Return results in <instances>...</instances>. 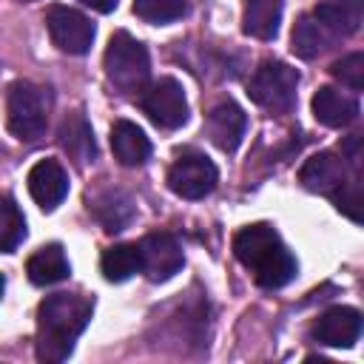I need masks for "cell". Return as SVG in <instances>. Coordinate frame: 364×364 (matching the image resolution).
Wrapping results in <instances>:
<instances>
[{
    "label": "cell",
    "mask_w": 364,
    "mask_h": 364,
    "mask_svg": "<svg viewBox=\"0 0 364 364\" xmlns=\"http://www.w3.org/2000/svg\"><path fill=\"white\" fill-rule=\"evenodd\" d=\"M139 259H142V273L151 282H168L173 273H179L185 256L182 245L171 233H148L139 245Z\"/></svg>",
    "instance_id": "9c48e42d"
},
{
    "label": "cell",
    "mask_w": 364,
    "mask_h": 364,
    "mask_svg": "<svg viewBox=\"0 0 364 364\" xmlns=\"http://www.w3.org/2000/svg\"><path fill=\"white\" fill-rule=\"evenodd\" d=\"M51 43L65 54H85L94 43V23L68 6H51L46 14Z\"/></svg>",
    "instance_id": "ba28073f"
},
{
    "label": "cell",
    "mask_w": 364,
    "mask_h": 364,
    "mask_svg": "<svg viewBox=\"0 0 364 364\" xmlns=\"http://www.w3.org/2000/svg\"><path fill=\"white\" fill-rule=\"evenodd\" d=\"M330 74H333L341 85H347V88H353V91H361V88H364V54H361V51H353V54L336 60V63L330 65Z\"/></svg>",
    "instance_id": "d4e9b609"
},
{
    "label": "cell",
    "mask_w": 364,
    "mask_h": 364,
    "mask_svg": "<svg viewBox=\"0 0 364 364\" xmlns=\"http://www.w3.org/2000/svg\"><path fill=\"white\" fill-rule=\"evenodd\" d=\"M313 114L327 128H344L358 117V100L333 85H321L313 94Z\"/></svg>",
    "instance_id": "5bb4252c"
},
{
    "label": "cell",
    "mask_w": 364,
    "mask_h": 364,
    "mask_svg": "<svg viewBox=\"0 0 364 364\" xmlns=\"http://www.w3.org/2000/svg\"><path fill=\"white\" fill-rule=\"evenodd\" d=\"M6 119H9V131L20 142H37L46 134V122H48L46 88H40L28 80L11 82L9 97H6Z\"/></svg>",
    "instance_id": "3957f363"
},
{
    "label": "cell",
    "mask_w": 364,
    "mask_h": 364,
    "mask_svg": "<svg viewBox=\"0 0 364 364\" xmlns=\"http://www.w3.org/2000/svg\"><path fill=\"white\" fill-rule=\"evenodd\" d=\"M28 193L43 210H54L68 193V173L57 159H40L28 171Z\"/></svg>",
    "instance_id": "7c38bea8"
},
{
    "label": "cell",
    "mask_w": 364,
    "mask_h": 364,
    "mask_svg": "<svg viewBox=\"0 0 364 364\" xmlns=\"http://www.w3.org/2000/svg\"><path fill=\"white\" fill-rule=\"evenodd\" d=\"M91 210H94V216L100 219V225L108 233L125 230L131 225V219H134V202L122 191H102L100 196H94Z\"/></svg>",
    "instance_id": "d6986e66"
},
{
    "label": "cell",
    "mask_w": 364,
    "mask_h": 364,
    "mask_svg": "<svg viewBox=\"0 0 364 364\" xmlns=\"http://www.w3.org/2000/svg\"><path fill=\"white\" fill-rule=\"evenodd\" d=\"M139 105L148 114V119L159 128L173 131L188 122V100L182 85L173 77H162L154 85H148L139 97Z\"/></svg>",
    "instance_id": "52a82bcc"
},
{
    "label": "cell",
    "mask_w": 364,
    "mask_h": 364,
    "mask_svg": "<svg viewBox=\"0 0 364 364\" xmlns=\"http://www.w3.org/2000/svg\"><path fill=\"white\" fill-rule=\"evenodd\" d=\"M341 151L350 156V162H353V165H358V162H361V139H358V136H350V139L344 142V148H341Z\"/></svg>",
    "instance_id": "4316f807"
},
{
    "label": "cell",
    "mask_w": 364,
    "mask_h": 364,
    "mask_svg": "<svg viewBox=\"0 0 364 364\" xmlns=\"http://www.w3.org/2000/svg\"><path fill=\"white\" fill-rule=\"evenodd\" d=\"M299 179H301V185H304L307 191H313V193H327V196H330V193H336V191L347 182V173H344V162H341L336 154L321 151V154L310 156V159L301 165Z\"/></svg>",
    "instance_id": "4fadbf2b"
},
{
    "label": "cell",
    "mask_w": 364,
    "mask_h": 364,
    "mask_svg": "<svg viewBox=\"0 0 364 364\" xmlns=\"http://www.w3.org/2000/svg\"><path fill=\"white\" fill-rule=\"evenodd\" d=\"M185 11H188V0H134V14L154 26L173 23L185 17Z\"/></svg>",
    "instance_id": "cb8c5ba5"
},
{
    "label": "cell",
    "mask_w": 364,
    "mask_h": 364,
    "mask_svg": "<svg viewBox=\"0 0 364 364\" xmlns=\"http://www.w3.org/2000/svg\"><path fill=\"white\" fill-rule=\"evenodd\" d=\"M80 3H85V6H88V9H94V11L108 14V11H114V9H117V3H119V0H80Z\"/></svg>",
    "instance_id": "83f0119b"
},
{
    "label": "cell",
    "mask_w": 364,
    "mask_h": 364,
    "mask_svg": "<svg viewBox=\"0 0 364 364\" xmlns=\"http://www.w3.org/2000/svg\"><path fill=\"white\" fill-rule=\"evenodd\" d=\"M3 287H6V279L0 276V296H3Z\"/></svg>",
    "instance_id": "f1b7e54d"
},
{
    "label": "cell",
    "mask_w": 364,
    "mask_h": 364,
    "mask_svg": "<svg viewBox=\"0 0 364 364\" xmlns=\"http://www.w3.org/2000/svg\"><path fill=\"white\" fill-rule=\"evenodd\" d=\"M23 3H31V0H23Z\"/></svg>",
    "instance_id": "f546056e"
},
{
    "label": "cell",
    "mask_w": 364,
    "mask_h": 364,
    "mask_svg": "<svg viewBox=\"0 0 364 364\" xmlns=\"http://www.w3.org/2000/svg\"><path fill=\"white\" fill-rule=\"evenodd\" d=\"M296 88H299V71L282 60H264L247 82L250 100L273 114L287 111L296 102Z\"/></svg>",
    "instance_id": "5b68a950"
},
{
    "label": "cell",
    "mask_w": 364,
    "mask_h": 364,
    "mask_svg": "<svg viewBox=\"0 0 364 364\" xmlns=\"http://www.w3.org/2000/svg\"><path fill=\"white\" fill-rule=\"evenodd\" d=\"M105 77L108 82L117 88V91H139L148 80V71H151V60H148V51L145 46L131 37L128 31H117L111 40H108V48H105Z\"/></svg>",
    "instance_id": "277c9868"
},
{
    "label": "cell",
    "mask_w": 364,
    "mask_h": 364,
    "mask_svg": "<svg viewBox=\"0 0 364 364\" xmlns=\"http://www.w3.org/2000/svg\"><path fill=\"white\" fill-rule=\"evenodd\" d=\"M219 171L199 151H182L168 168V188L182 199H202L216 188Z\"/></svg>",
    "instance_id": "8992f818"
},
{
    "label": "cell",
    "mask_w": 364,
    "mask_h": 364,
    "mask_svg": "<svg viewBox=\"0 0 364 364\" xmlns=\"http://www.w3.org/2000/svg\"><path fill=\"white\" fill-rule=\"evenodd\" d=\"M333 196V202H336V208L338 210H344L350 219H361V213H358V205H361V193H358V182H344L336 193H330Z\"/></svg>",
    "instance_id": "484cf974"
},
{
    "label": "cell",
    "mask_w": 364,
    "mask_h": 364,
    "mask_svg": "<svg viewBox=\"0 0 364 364\" xmlns=\"http://www.w3.org/2000/svg\"><path fill=\"white\" fill-rule=\"evenodd\" d=\"M26 239V219L11 196H0V253H11Z\"/></svg>",
    "instance_id": "603a6c76"
},
{
    "label": "cell",
    "mask_w": 364,
    "mask_h": 364,
    "mask_svg": "<svg viewBox=\"0 0 364 364\" xmlns=\"http://www.w3.org/2000/svg\"><path fill=\"white\" fill-rule=\"evenodd\" d=\"M245 128H247V117H245V111H242L236 102H230V100L213 105L210 114H208V119H205V134H208L210 142H213L219 151H225V154H230V151L239 148V142H242V136H245Z\"/></svg>",
    "instance_id": "8fae6325"
},
{
    "label": "cell",
    "mask_w": 364,
    "mask_h": 364,
    "mask_svg": "<svg viewBox=\"0 0 364 364\" xmlns=\"http://www.w3.org/2000/svg\"><path fill=\"white\" fill-rule=\"evenodd\" d=\"M26 273L34 284H57V282L68 279L71 267H68L65 250L60 245H46L26 262Z\"/></svg>",
    "instance_id": "ffe728a7"
},
{
    "label": "cell",
    "mask_w": 364,
    "mask_h": 364,
    "mask_svg": "<svg viewBox=\"0 0 364 364\" xmlns=\"http://www.w3.org/2000/svg\"><path fill=\"white\" fill-rule=\"evenodd\" d=\"M236 259L262 287H284L296 276V259L270 225H247L233 236Z\"/></svg>",
    "instance_id": "7a4b0ae2"
},
{
    "label": "cell",
    "mask_w": 364,
    "mask_h": 364,
    "mask_svg": "<svg viewBox=\"0 0 364 364\" xmlns=\"http://www.w3.org/2000/svg\"><path fill=\"white\" fill-rule=\"evenodd\" d=\"M91 313L94 301L80 293H54L43 299L37 310V358L51 364L68 358Z\"/></svg>",
    "instance_id": "6da1fadb"
},
{
    "label": "cell",
    "mask_w": 364,
    "mask_h": 364,
    "mask_svg": "<svg viewBox=\"0 0 364 364\" xmlns=\"http://www.w3.org/2000/svg\"><path fill=\"white\" fill-rule=\"evenodd\" d=\"M361 336V313L355 307H330L313 324V338L327 347H353Z\"/></svg>",
    "instance_id": "30bf717a"
},
{
    "label": "cell",
    "mask_w": 364,
    "mask_h": 364,
    "mask_svg": "<svg viewBox=\"0 0 364 364\" xmlns=\"http://www.w3.org/2000/svg\"><path fill=\"white\" fill-rule=\"evenodd\" d=\"M111 151L122 165L136 168L151 156V142L139 125H134L128 119H117L111 128Z\"/></svg>",
    "instance_id": "2e32d148"
},
{
    "label": "cell",
    "mask_w": 364,
    "mask_h": 364,
    "mask_svg": "<svg viewBox=\"0 0 364 364\" xmlns=\"http://www.w3.org/2000/svg\"><path fill=\"white\" fill-rule=\"evenodd\" d=\"M333 40H338V37H336L316 14L299 17V23H296V28H293V51H296L299 57H304V60H313V57L324 54V51L333 46Z\"/></svg>",
    "instance_id": "ac0fdd59"
},
{
    "label": "cell",
    "mask_w": 364,
    "mask_h": 364,
    "mask_svg": "<svg viewBox=\"0 0 364 364\" xmlns=\"http://www.w3.org/2000/svg\"><path fill=\"white\" fill-rule=\"evenodd\" d=\"M282 23V0H245L242 28L256 40H273Z\"/></svg>",
    "instance_id": "e0dca14e"
},
{
    "label": "cell",
    "mask_w": 364,
    "mask_h": 364,
    "mask_svg": "<svg viewBox=\"0 0 364 364\" xmlns=\"http://www.w3.org/2000/svg\"><path fill=\"white\" fill-rule=\"evenodd\" d=\"M313 14L336 34V37H347L358 28L361 23V3L358 0H324L313 9Z\"/></svg>",
    "instance_id": "44dd1931"
},
{
    "label": "cell",
    "mask_w": 364,
    "mask_h": 364,
    "mask_svg": "<svg viewBox=\"0 0 364 364\" xmlns=\"http://www.w3.org/2000/svg\"><path fill=\"white\" fill-rule=\"evenodd\" d=\"M100 267H102V276L108 282H125V279H131L134 273L142 270L139 247L136 245H111V247L102 250Z\"/></svg>",
    "instance_id": "7402d4cb"
},
{
    "label": "cell",
    "mask_w": 364,
    "mask_h": 364,
    "mask_svg": "<svg viewBox=\"0 0 364 364\" xmlns=\"http://www.w3.org/2000/svg\"><path fill=\"white\" fill-rule=\"evenodd\" d=\"M57 139H60V148H63V151H65L77 165H88V162L97 156L94 131H91L88 119H85L80 111L68 114V117L60 122Z\"/></svg>",
    "instance_id": "9a60e30c"
}]
</instances>
